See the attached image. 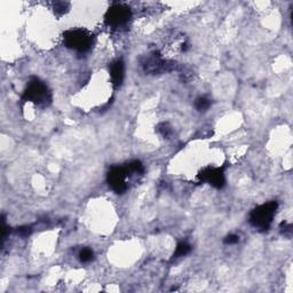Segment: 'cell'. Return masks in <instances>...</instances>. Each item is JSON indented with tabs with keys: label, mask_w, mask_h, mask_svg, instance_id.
Segmentation results:
<instances>
[{
	"label": "cell",
	"mask_w": 293,
	"mask_h": 293,
	"mask_svg": "<svg viewBox=\"0 0 293 293\" xmlns=\"http://www.w3.org/2000/svg\"><path fill=\"white\" fill-rule=\"evenodd\" d=\"M23 101L32 102L37 106L46 107L51 104L52 102V93L48 90L45 82L41 81L39 78H31V80L28 82L26 90L22 95Z\"/></svg>",
	"instance_id": "6da1fadb"
},
{
	"label": "cell",
	"mask_w": 293,
	"mask_h": 293,
	"mask_svg": "<svg viewBox=\"0 0 293 293\" xmlns=\"http://www.w3.org/2000/svg\"><path fill=\"white\" fill-rule=\"evenodd\" d=\"M277 208L278 203L274 201L259 205L255 210H252L248 221H250L251 226L258 229V231L266 232L270 227L273 219H274L277 212Z\"/></svg>",
	"instance_id": "7a4b0ae2"
},
{
	"label": "cell",
	"mask_w": 293,
	"mask_h": 293,
	"mask_svg": "<svg viewBox=\"0 0 293 293\" xmlns=\"http://www.w3.org/2000/svg\"><path fill=\"white\" fill-rule=\"evenodd\" d=\"M63 40L67 47L75 50L79 53H86L91 50L93 45V37L89 31L75 29L69 30L63 35Z\"/></svg>",
	"instance_id": "3957f363"
},
{
	"label": "cell",
	"mask_w": 293,
	"mask_h": 293,
	"mask_svg": "<svg viewBox=\"0 0 293 293\" xmlns=\"http://www.w3.org/2000/svg\"><path fill=\"white\" fill-rule=\"evenodd\" d=\"M130 173L133 172H132L129 165L120 166V168L119 166H115V168H112L109 171L107 181H108L110 188L116 194H124L129 189L128 179L130 177Z\"/></svg>",
	"instance_id": "277c9868"
},
{
	"label": "cell",
	"mask_w": 293,
	"mask_h": 293,
	"mask_svg": "<svg viewBox=\"0 0 293 293\" xmlns=\"http://www.w3.org/2000/svg\"><path fill=\"white\" fill-rule=\"evenodd\" d=\"M131 18V9L123 4H116L106 13V23L109 27H121Z\"/></svg>",
	"instance_id": "5b68a950"
},
{
	"label": "cell",
	"mask_w": 293,
	"mask_h": 293,
	"mask_svg": "<svg viewBox=\"0 0 293 293\" xmlns=\"http://www.w3.org/2000/svg\"><path fill=\"white\" fill-rule=\"evenodd\" d=\"M198 179L202 182H207L214 188L221 189L224 183H226V178H224L223 168H207L204 169L202 172H199Z\"/></svg>",
	"instance_id": "8992f818"
},
{
	"label": "cell",
	"mask_w": 293,
	"mask_h": 293,
	"mask_svg": "<svg viewBox=\"0 0 293 293\" xmlns=\"http://www.w3.org/2000/svg\"><path fill=\"white\" fill-rule=\"evenodd\" d=\"M124 76H125L124 62L121 60H116L115 62H112L110 66V77L112 85H114L116 89L121 85V82L124 80Z\"/></svg>",
	"instance_id": "52a82bcc"
},
{
	"label": "cell",
	"mask_w": 293,
	"mask_h": 293,
	"mask_svg": "<svg viewBox=\"0 0 293 293\" xmlns=\"http://www.w3.org/2000/svg\"><path fill=\"white\" fill-rule=\"evenodd\" d=\"M192 251V245L188 244L187 242H181L179 243L177 245V248H175V252L173 253V259H178L187 256Z\"/></svg>",
	"instance_id": "ba28073f"
},
{
	"label": "cell",
	"mask_w": 293,
	"mask_h": 293,
	"mask_svg": "<svg viewBox=\"0 0 293 293\" xmlns=\"http://www.w3.org/2000/svg\"><path fill=\"white\" fill-rule=\"evenodd\" d=\"M212 102L210 99L205 96H199L195 101V108H196L198 111H206L210 107H211Z\"/></svg>",
	"instance_id": "9c48e42d"
},
{
	"label": "cell",
	"mask_w": 293,
	"mask_h": 293,
	"mask_svg": "<svg viewBox=\"0 0 293 293\" xmlns=\"http://www.w3.org/2000/svg\"><path fill=\"white\" fill-rule=\"evenodd\" d=\"M94 259V252L91 248H82L79 252V260L84 263L91 262Z\"/></svg>",
	"instance_id": "30bf717a"
},
{
	"label": "cell",
	"mask_w": 293,
	"mask_h": 293,
	"mask_svg": "<svg viewBox=\"0 0 293 293\" xmlns=\"http://www.w3.org/2000/svg\"><path fill=\"white\" fill-rule=\"evenodd\" d=\"M224 244H227V245H234V244H237L239 242V237L237 235H228L226 238H224Z\"/></svg>",
	"instance_id": "8fae6325"
},
{
	"label": "cell",
	"mask_w": 293,
	"mask_h": 293,
	"mask_svg": "<svg viewBox=\"0 0 293 293\" xmlns=\"http://www.w3.org/2000/svg\"><path fill=\"white\" fill-rule=\"evenodd\" d=\"M158 130H159L160 133L163 134V136H169L171 133H172V130H171L170 126L168 124H165V123L160 124L158 126Z\"/></svg>",
	"instance_id": "7c38bea8"
},
{
	"label": "cell",
	"mask_w": 293,
	"mask_h": 293,
	"mask_svg": "<svg viewBox=\"0 0 293 293\" xmlns=\"http://www.w3.org/2000/svg\"><path fill=\"white\" fill-rule=\"evenodd\" d=\"M17 233L19 234V235H22V236H28V235H30V233H31V228L30 227H19L17 229Z\"/></svg>",
	"instance_id": "4fadbf2b"
}]
</instances>
